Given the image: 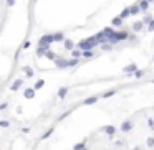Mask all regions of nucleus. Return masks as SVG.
I'll return each mask as SVG.
<instances>
[{
  "label": "nucleus",
  "mask_w": 154,
  "mask_h": 150,
  "mask_svg": "<svg viewBox=\"0 0 154 150\" xmlns=\"http://www.w3.org/2000/svg\"><path fill=\"white\" fill-rule=\"evenodd\" d=\"M133 129H134V122L131 121V119H126V121H123L119 130H121V132H124V134H128V132H131Z\"/></svg>",
  "instance_id": "1"
},
{
  "label": "nucleus",
  "mask_w": 154,
  "mask_h": 150,
  "mask_svg": "<svg viewBox=\"0 0 154 150\" xmlns=\"http://www.w3.org/2000/svg\"><path fill=\"white\" fill-rule=\"evenodd\" d=\"M129 40V32L126 30H119V32H115V41L119 43V41H126Z\"/></svg>",
  "instance_id": "2"
},
{
  "label": "nucleus",
  "mask_w": 154,
  "mask_h": 150,
  "mask_svg": "<svg viewBox=\"0 0 154 150\" xmlns=\"http://www.w3.org/2000/svg\"><path fill=\"white\" fill-rule=\"evenodd\" d=\"M75 48H78V50H81V51H85V50H93V45H91V43L90 41H88V40H81V41H80V43H76V45H75Z\"/></svg>",
  "instance_id": "3"
},
{
  "label": "nucleus",
  "mask_w": 154,
  "mask_h": 150,
  "mask_svg": "<svg viewBox=\"0 0 154 150\" xmlns=\"http://www.w3.org/2000/svg\"><path fill=\"white\" fill-rule=\"evenodd\" d=\"M138 69V64L136 63H129V64H126L124 68H123V73H124L126 76H129V78H131V76H133V73L136 71Z\"/></svg>",
  "instance_id": "4"
},
{
  "label": "nucleus",
  "mask_w": 154,
  "mask_h": 150,
  "mask_svg": "<svg viewBox=\"0 0 154 150\" xmlns=\"http://www.w3.org/2000/svg\"><path fill=\"white\" fill-rule=\"evenodd\" d=\"M50 43H53V36L51 35H43V36H40V40H38V45L50 46Z\"/></svg>",
  "instance_id": "5"
},
{
  "label": "nucleus",
  "mask_w": 154,
  "mask_h": 150,
  "mask_svg": "<svg viewBox=\"0 0 154 150\" xmlns=\"http://www.w3.org/2000/svg\"><path fill=\"white\" fill-rule=\"evenodd\" d=\"M22 86H23V79H22V78H18V79H15V81L10 84V91H13V93H15V91H18V89H20Z\"/></svg>",
  "instance_id": "6"
},
{
  "label": "nucleus",
  "mask_w": 154,
  "mask_h": 150,
  "mask_svg": "<svg viewBox=\"0 0 154 150\" xmlns=\"http://www.w3.org/2000/svg\"><path fill=\"white\" fill-rule=\"evenodd\" d=\"M36 94V91L33 89V88H27V89H23V97L25 99H33Z\"/></svg>",
  "instance_id": "7"
},
{
  "label": "nucleus",
  "mask_w": 154,
  "mask_h": 150,
  "mask_svg": "<svg viewBox=\"0 0 154 150\" xmlns=\"http://www.w3.org/2000/svg\"><path fill=\"white\" fill-rule=\"evenodd\" d=\"M53 64L60 69H66V60H65V58H57V60L53 61Z\"/></svg>",
  "instance_id": "8"
},
{
  "label": "nucleus",
  "mask_w": 154,
  "mask_h": 150,
  "mask_svg": "<svg viewBox=\"0 0 154 150\" xmlns=\"http://www.w3.org/2000/svg\"><path fill=\"white\" fill-rule=\"evenodd\" d=\"M103 132L106 134V135L113 137V135L116 134V127H115V125H104V127H103Z\"/></svg>",
  "instance_id": "9"
},
{
  "label": "nucleus",
  "mask_w": 154,
  "mask_h": 150,
  "mask_svg": "<svg viewBox=\"0 0 154 150\" xmlns=\"http://www.w3.org/2000/svg\"><path fill=\"white\" fill-rule=\"evenodd\" d=\"M63 46H65V50H66V51H71L73 48H75V41L70 40V38H65L63 40Z\"/></svg>",
  "instance_id": "10"
},
{
  "label": "nucleus",
  "mask_w": 154,
  "mask_h": 150,
  "mask_svg": "<svg viewBox=\"0 0 154 150\" xmlns=\"http://www.w3.org/2000/svg\"><path fill=\"white\" fill-rule=\"evenodd\" d=\"M47 50H50V46H45V45H38V50H36V56L38 58H43Z\"/></svg>",
  "instance_id": "11"
},
{
  "label": "nucleus",
  "mask_w": 154,
  "mask_h": 150,
  "mask_svg": "<svg viewBox=\"0 0 154 150\" xmlns=\"http://www.w3.org/2000/svg\"><path fill=\"white\" fill-rule=\"evenodd\" d=\"M53 43H63V40H65V33L63 32H57V33H53Z\"/></svg>",
  "instance_id": "12"
},
{
  "label": "nucleus",
  "mask_w": 154,
  "mask_h": 150,
  "mask_svg": "<svg viewBox=\"0 0 154 150\" xmlns=\"http://www.w3.org/2000/svg\"><path fill=\"white\" fill-rule=\"evenodd\" d=\"M143 28H144V23H143V21L138 20V21H134V23H133V32H134V33L143 32Z\"/></svg>",
  "instance_id": "13"
},
{
  "label": "nucleus",
  "mask_w": 154,
  "mask_h": 150,
  "mask_svg": "<svg viewBox=\"0 0 154 150\" xmlns=\"http://www.w3.org/2000/svg\"><path fill=\"white\" fill-rule=\"evenodd\" d=\"M66 96H68V88H66V86H63V88H60V89H58V99L63 101Z\"/></svg>",
  "instance_id": "14"
},
{
  "label": "nucleus",
  "mask_w": 154,
  "mask_h": 150,
  "mask_svg": "<svg viewBox=\"0 0 154 150\" xmlns=\"http://www.w3.org/2000/svg\"><path fill=\"white\" fill-rule=\"evenodd\" d=\"M76 64H80V58H70V60H66V68H75Z\"/></svg>",
  "instance_id": "15"
},
{
  "label": "nucleus",
  "mask_w": 154,
  "mask_h": 150,
  "mask_svg": "<svg viewBox=\"0 0 154 150\" xmlns=\"http://www.w3.org/2000/svg\"><path fill=\"white\" fill-rule=\"evenodd\" d=\"M98 99H100V96H91V97L83 101V104H85V106H93L94 102H98Z\"/></svg>",
  "instance_id": "16"
},
{
  "label": "nucleus",
  "mask_w": 154,
  "mask_h": 150,
  "mask_svg": "<svg viewBox=\"0 0 154 150\" xmlns=\"http://www.w3.org/2000/svg\"><path fill=\"white\" fill-rule=\"evenodd\" d=\"M138 5H139V8H141V12H144V13H146L147 12V8H149V2H147V0H139V2H138Z\"/></svg>",
  "instance_id": "17"
},
{
  "label": "nucleus",
  "mask_w": 154,
  "mask_h": 150,
  "mask_svg": "<svg viewBox=\"0 0 154 150\" xmlns=\"http://www.w3.org/2000/svg\"><path fill=\"white\" fill-rule=\"evenodd\" d=\"M123 21H124V20H123V18L118 15V17H115V18L111 20V26H113V28H116V26H121Z\"/></svg>",
  "instance_id": "18"
},
{
  "label": "nucleus",
  "mask_w": 154,
  "mask_h": 150,
  "mask_svg": "<svg viewBox=\"0 0 154 150\" xmlns=\"http://www.w3.org/2000/svg\"><path fill=\"white\" fill-rule=\"evenodd\" d=\"M45 58L47 60H50V61H55L58 58V54L55 53V51H51V50H47V53H45Z\"/></svg>",
  "instance_id": "19"
},
{
  "label": "nucleus",
  "mask_w": 154,
  "mask_h": 150,
  "mask_svg": "<svg viewBox=\"0 0 154 150\" xmlns=\"http://www.w3.org/2000/svg\"><path fill=\"white\" fill-rule=\"evenodd\" d=\"M116 93H118V89H109V91H104V93L101 94V97H103V99H108V97H113Z\"/></svg>",
  "instance_id": "20"
},
{
  "label": "nucleus",
  "mask_w": 154,
  "mask_h": 150,
  "mask_svg": "<svg viewBox=\"0 0 154 150\" xmlns=\"http://www.w3.org/2000/svg\"><path fill=\"white\" fill-rule=\"evenodd\" d=\"M53 132H55V127H50V129L47 130V132H43V134H42V137H40V140H47V139H48V137H50Z\"/></svg>",
  "instance_id": "21"
},
{
  "label": "nucleus",
  "mask_w": 154,
  "mask_h": 150,
  "mask_svg": "<svg viewBox=\"0 0 154 150\" xmlns=\"http://www.w3.org/2000/svg\"><path fill=\"white\" fill-rule=\"evenodd\" d=\"M128 8H129V13H131V15H138L141 12V8H139V5H138V4L131 5V7H128Z\"/></svg>",
  "instance_id": "22"
},
{
  "label": "nucleus",
  "mask_w": 154,
  "mask_h": 150,
  "mask_svg": "<svg viewBox=\"0 0 154 150\" xmlns=\"http://www.w3.org/2000/svg\"><path fill=\"white\" fill-rule=\"evenodd\" d=\"M81 58H86V60H90V58H94L93 50H85V51H81Z\"/></svg>",
  "instance_id": "23"
},
{
  "label": "nucleus",
  "mask_w": 154,
  "mask_h": 150,
  "mask_svg": "<svg viewBox=\"0 0 154 150\" xmlns=\"http://www.w3.org/2000/svg\"><path fill=\"white\" fill-rule=\"evenodd\" d=\"M144 73H146L144 69H139V68H138L136 71L133 73V76H131V78H134V79H141V78L144 76Z\"/></svg>",
  "instance_id": "24"
},
{
  "label": "nucleus",
  "mask_w": 154,
  "mask_h": 150,
  "mask_svg": "<svg viewBox=\"0 0 154 150\" xmlns=\"http://www.w3.org/2000/svg\"><path fill=\"white\" fill-rule=\"evenodd\" d=\"M22 69H23V73L27 74V78H33V74H35V73H33V69L30 68V66H23Z\"/></svg>",
  "instance_id": "25"
},
{
  "label": "nucleus",
  "mask_w": 154,
  "mask_h": 150,
  "mask_svg": "<svg viewBox=\"0 0 154 150\" xmlns=\"http://www.w3.org/2000/svg\"><path fill=\"white\" fill-rule=\"evenodd\" d=\"M94 38H96L98 41H100V45H101V43H104V41H106V36H104V33H103V32L96 33V35H94Z\"/></svg>",
  "instance_id": "26"
},
{
  "label": "nucleus",
  "mask_w": 154,
  "mask_h": 150,
  "mask_svg": "<svg viewBox=\"0 0 154 150\" xmlns=\"http://www.w3.org/2000/svg\"><path fill=\"white\" fill-rule=\"evenodd\" d=\"M43 86H45V81H43V79H38V81L35 82V86H33V89H35V91H40Z\"/></svg>",
  "instance_id": "27"
},
{
  "label": "nucleus",
  "mask_w": 154,
  "mask_h": 150,
  "mask_svg": "<svg viewBox=\"0 0 154 150\" xmlns=\"http://www.w3.org/2000/svg\"><path fill=\"white\" fill-rule=\"evenodd\" d=\"M85 147H86V140H83V142L75 143V145H73V150H81V149H85Z\"/></svg>",
  "instance_id": "28"
},
{
  "label": "nucleus",
  "mask_w": 154,
  "mask_h": 150,
  "mask_svg": "<svg viewBox=\"0 0 154 150\" xmlns=\"http://www.w3.org/2000/svg\"><path fill=\"white\" fill-rule=\"evenodd\" d=\"M101 48H103L104 51H111L113 45H111V43H108V41H104V43H101Z\"/></svg>",
  "instance_id": "29"
},
{
  "label": "nucleus",
  "mask_w": 154,
  "mask_h": 150,
  "mask_svg": "<svg viewBox=\"0 0 154 150\" xmlns=\"http://www.w3.org/2000/svg\"><path fill=\"white\" fill-rule=\"evenodd\" d=\"M71 58H80V60H81V50H78V48H73L71 50Z\"/></svg>",
  "instance_id": "30"
},
{
  "label": "nucleus",
  "mask_w": 154,
  "mask_h": 150,
  "mask_svg": "<svg viewBox=\"0 0 154 150\" xmlns=\"http://www.w3.org/2000/svg\"><path fill=\"white\" fill-rule=\"evenodd\" d=\"M129 15H131V13H129V8H124V10H123L121 13H119V17H121L123 20H124V18H128Z\"/></svg>",
  "instance_id": "31"
},
{
  "label": "nucleus",
  "mask_w": 154,
  "mask_h": 150,
  "mask_svg": "<svg viewBox=\"0 0 154 150\" xmlns=\"http://www.w3.org/2000/svg\"><path fill=\"white\" fill-rule=\"evenodd\" d=\"M146 145L149 147V149H153V147H154V137H147V140H146Z\"/></svg>",
  "instance_id": "32"
},
{
  "label": "nucleus",
  "mask_w": 154,
  "mask_h": 150,
  "mask_svg": "<svg viewBox=\"0 0 154 150\" xmlns=\"http://www.w3.org/2000/svg\"><path fill=\"white\" fill-rule=\"evenodd\" d=\"M8 127H10L8 121H0V129H8Z\"/></svg>",
  "instance_id": "33"
},
{
  "label": "nucleus",
  "mask_w": 154,
  "mask_h": 150,
  "mask_svg": "<svg viewBox=\"0 0 154 150\" xmlns=\"http://www.w3.org/2000/svg\"><path fill=\"white\" fill-rule=\"evenodd\" d=\"M151 20H153V17H151V15H147V13H144V18H143V20H141V21H143V23H146V25H147V23H149Z\"/></svg>",
  "instance_id": "34"
},
{
  "label": "nucleus",
  "mask_w": 154,
  "mask_h": 150,
  "mask_svg": "<svg viewBox=\"0 0 154 150\" xmlns=\"http://www.w3.org/2000/svg\"><path fill=\"white\" fill-rule=\"evenodd\" d=\"M147 125H149L151 130H154V119L153 117H147Z\"/></svg>",
  "instance_id": "35"
},
{
  "label": "nucleus",
  "mask_w": 154,
  "mask_h": 150,
  "mask_svg": "<svg viewBox=\"0 0 154 150\" xmlns=\"http://www.w3.org/2000/svg\"><path fill=\"white\" fill-rule=\"evenodd\" d=\"M147 32H154V18L147 23Z\"/></svg>",
  "instance_id": "36"
},
{
  "label": "nucleus",
  "mask_w": 154,
  "mask_h": 150,
  "mask_svg": "<svg viewBox=\"0 0 154 150\" xmlns=\"http://www.w3.org/2000/svg\"><path fill=\"white\" fill-rule=\"evenodd\" d=\"M70 114H71V111H66V112H63V114H61L60 117H58V121H63V119H65V117H68Z\"/></svg>",
  "instance_id": "37"
},
{
  "label": "nucleus",
  "mask_w": 154,
  "mask_h": 150,
  "mask_svg": "<svg viewBox=\"0 0 154 150\" xmlns=\"http://www.w3.org/2000/svg\"><path fill=\"white\" fill-rule=\"evenodd\" d=\"M7 107H8V102H2L0 104V111H5Z\"/></svg>",
  "instance_id": "38"
},
{
  "label": "nucleus",
  "mask_w": 154,
  "mask_h": 150,
  "mask_svg": "<svg viewBox=\"0 0 154 150\" xmlns=\"http://www.w3.org/2000/svg\"><path fill=\"white\" fill-rule=\"evenodd\" d=\"M115 145H116V147H124V142H123V140H116Z\"/></svg>",
  "instance_id": "39"
},
{
  "label": "nucleus",
  "mask_w": 154,
  "mask_h": 150,
  "mask_svg": "<svg viewBox=\"0 0 154 150\" xmlns=\"http://www.w3.org/2000/svg\"><path fill=\"white\" fill-rule=\"evenodd\" d=\"M22 48H23V50H27V48H30V41H28V40H27V41L23 43V46H22Z\"/></svg>",
  "instance_id": "40"
},
{
  "label": "nucleus",
  "mask_w": 154,
  "mask_h": 150,
  "mask_svg": "<svg viewBox=\"0 0 154 150\" xmlns=\"http://www.w3.org/2000/svg\"><path fill=\"white\" fill-rule=\"evenodd\" d=\"M7 5H8V7H13V5H15V0H7Z\"/></svg>",
  "instance_id": "41"
},
{
  "label": "nucleus",
  "mask_w": 154,
  "mask_h": 150,
  "mask_svg": "<svg viewBox=\"0 0 154 150\" xmlns=\"http://www.w3.org/2000/svg\"><path fill=\"white\" fill-rule=\"evenodd\" d=\"M22 132H23V134H28L30 129H28V127H23V129H22Z\"/></svg>",
  "instance_id": "42"
},
{
  "label": "nucleus",
  "mask_w": 154,
  "mask_h": 150,
  "mask_svg": "<svg viewBox=\"0 0 154 150\" xmlns=\"http://www.w3.org/2000/svg\"><path fill=\"white\" fill-rule=\"evenodd\" d=\"M133 150H139V147H134V149Z\"/></svg>",
  "instance_id": "43"
},
{
  "label": "nucleus",
  "mask_w": 154,
  "mask_h": 150,
  "mask_svg": "<svg viewBox=\"0 0 154 150\" xmlns=\"http://www.w3.org/2000/svg\"><path fill=\"white\" fill-rule=\"evenodd\" d=\"M147 2H149V4H151V2H154V0H147Z\"/></svg>",
  "instance_id": "44"
},
{
  "label": "nucleus",
  "mask_w": 154,
  "mask_h": 150,
  "mask_svg": "<svg viewBox=\"0 0 154 150\" xmlns=\"http://www.w3.org/2000/svg\"><path fill=\"white\" fill-rule=\"evenodd\" d=\"M81 150H88V149H86V147H85V149H81Z\"/></svg>",
  "instance_id": "45"
},
{
  "label": "nucleus",
  "mask_w": 154,
  "mask_h": 150,
  "mask_svg": "<svg viewBox=\"0 0 154 150\" xmlns=\"http://www.w3.org/2000/svg\"><path fill=\"white\" fill-rule=\"evenodd\" d=\"M153 84H154V79H153Z\"/></svg>",
  "instance_id": "46"
},
{
  "label": "nucleus",
  "mask_w": 154,
  "mask_h": 150,
  "mask_svg": "<svg viewBox=\"0 0 154 150\" xmlns=\"http://www.w3.org/2000/svg\"><path fill=\"white\" fill-rule=\"evenodd\" d=\"M153 61H154V58H153Z\"/></svg>",
  "instance_id": "47"
}]
</instances>
